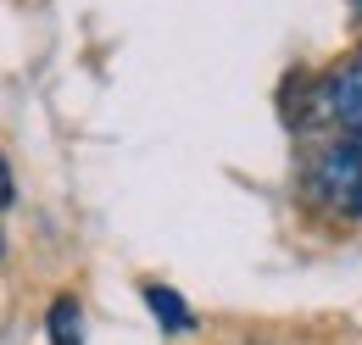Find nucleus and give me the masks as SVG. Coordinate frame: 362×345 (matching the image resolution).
I'll return each instance as SVG.
<instances>
[{
  "instance_id": "obj_7",
  "label": "nucleus",
  "mask_w": 362,
  "mask_h": 345,
  "mask_svg": "<svg viewBox=\"0 0 362 345\" xmlns=\"http://www.w3.org/2000/svg\"><path fill=\"white\" fill-rule=\"evenodd\" d=\"M351 6H357V11H362V0H351Z\"/></svg>"
},
{
  "instance_id": "obj_5",
  "label": "nucleus",
  "mask_w": 362,
  "mask_h": 345,
  "mask_svg": "<svg viewBox=\"0 0 362 345\" xmlns=\"http://www.w3.org/2000/svg\"><path fill=\"white\" fill-rule=\"evenodd\" d=\"M11 206V168H6V156H0V212Z\"/></svg>"
},
{
  "instance_id": "obj_3",
  "label": "nucleus",
  "mask_w": 362,
  "mask_h": 345,
  "mask_svg": "<svg viewBox=\"0 0 362 345\" xmlns=\"http://www.w3.org/2000/svg\"><path fill=\"white\" fill-rule=\"evenodd\" d=\"M145 306L156 312V323H162L168 334H189V329H195L189 306H184V301H179V290H168V284H145Z\"/></svg>"
},
{
  "instance_id": "obj_6",
  "label": "nucleus",
  "mask_w": 362,
  "mask_h": 345,
  "mask_svg": "<svg viewBox=\"0 0 362 345\" xmlns=\"http://www.w3.org/2000/svg\"><path fill=\"white\" fill-rule=\"evenodd\" d=\"M351 73H357V84H362V50H357V62H351Z\"/></svg>"
},
{
  "instance_id": "obj_2",
  "label": "nucleus",
  "mask_w": 362,
  "mask_h": 345,
  "mask_svg": "<svg viewBox=\"0 0 362 345\" xmlns=\"http://www.w3.org/2000/svg\"><path fill=\"white\" fill-rule=\"evenodd\" d=\"M290 123H301V129L334 123L340 139L362 145V84H357V73L351 67H334V73L313 78V84L301 89V117H290Z\"/></svg>"
},
{
  "instance_id": "obj_1",
  "label": "nucleus",
  "mask_w": 362,
  "mask_h": 345,
  "mask_svg": "<svg viewBox=\"0 0 362 345\" xmlns=\"http://www.w3.org/2000/svg\"><path fill=\"white\" fill-rule=\"evenodd\" d=\"M301 184H307L313 206H323L334 217H362V145L329 139L323 151H313Z\"/></svg>"
},
{
  "instance_id": "obj_4",
  "label": "nucleus",
  "mask_w": 362,
  "mask_h": 345,
  "mask_svg": "<svg viewBox=\"0 0 362 345\" xmlns=\"http://www.w3.org/2000/svg\"><path fill=\"white\" fill-rule=\"evenodd\" d=\"M50 345H84V312L73 296H62L50 306Z\"/></svg>"
}]
</instances>
